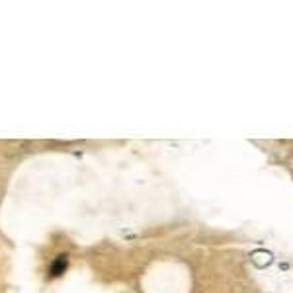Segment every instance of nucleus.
Returning <instances> with one entry per match:
<instances>
[{"label":"nucleus","mask_w":293,"mask_h":293,"mask_svg":"<svg viewBox=\"0 0 293 293\" xmlns=\"http://www.w3.org/2000/svg\"><path fill=\"white\" fill-rule=\"evenodd\" d=\"M67 264H69V260H67V256H65V254L57 256V258L53 260V264H51V276H53V278L61 276V274L67 270Z\"/></svg>","instance_id":"f257e3e1"}]
</instances>
